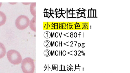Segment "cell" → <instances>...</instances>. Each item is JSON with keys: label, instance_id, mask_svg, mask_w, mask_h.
<instances>
[{"label": "cell", "instance_id": "obj_10", "mask_svg": "<svg viewBox=\"0 0 130 73\" xmlns=\"http://www.w3.org/2000/svg\"><path fill=\"white\" fill-rule=\"evenodd\" d=\"M95 14H96L95 15H96V10Z\"/></svg>", "mask_w": 130, "mask_h": 73}, {"label": "cell", "instance_id": "obj_12", "mask_svg": "<svg viewBox=\"0 0 130 73\" xmlns=\"http://www.w3.org/2000/svg\"><path fill=\"white\" fill-rule=\"evenodd\" d=\"M82 8V9H83V10H86V11L87 10H86L84 9L83 8Z\"/></svg>", "mask_w": 130, "mask_h": 73}, {"label": "cell", "instance_id": "obj_15", "mask_svg": "<svg viewBox=\"0 0 130 73\" xmlns=\"http://www.w3.org/2000/svg\"><path fill=\"white\" fill-rule=\"evenodd\" d=\"M80 12V11L79 12H77V13H79V12Z\"/></svg>", "mask_w": 130, "mask_h": 73}, {"label": "cell", "instance_id": "obj_5", "mask_svg": "<svg viewBox=\"0 0 130 73\" xmlns=\"http://www.w3.org/2000/svg\"><path fill=\"white\" fill-rule=\"evenodd\" d=\"M6 21V17L5 14L0 11V26L4 25Z\"/></svg>", "mask_w": 130, "mask_h": 73}, {"label": "cell", "instance_id": "obj_16", "mask_svg": "<svg viewBox=\"0 0 130 73\" xmlns=\"http://www.w3.org/2000/svg\"><path fill=\"white\" fill-rule=\"evenodd\" d=\"M83 51H82V53H83Z\"/></svg>", "mask_w": 130, "mask_h": 73}, {"label": "cell", "instance_id": "obj_2", "mask_svg": "<svg viewBox=\"0 0 130 73\" xmlns=\"http://www.w3.org/2000/svg\"><path fill=\"white\" fill-rule=\"evenodd\" d=\"M22 68L24 73H33L35 65L32 59L28 58L23 60L22 62Z\"/></svg>", "mask_w": 130, "mask_h": 73}, {"label": "cell", "instance_id": "obj_3", "mask_svg": "<svg viewBox=\"0 0 130 73\" xmlns=\"http://www.w3.org/2000/svg\"><path fill=\"white\" fill-rule=\"evenodd\" d=\"M29 20L27 16L21 15L19 16L16 21L15 24L17 28L20 30H23L29 26Z\"/></svg>", "mask_w": 130, "mask_h": 73}, {"label": "cell", "instance_id": "obj_8", "mask_svg": "<svg viewBox=\"0 0 130 73\" xmlns=\"http://www.w3.org/2000/svg\"><path fill=\"white\" fill-rule=\"evenodd\" d=\"M88 17H89V11H88Z\"/></svg>", "mask_w": 130, "mask_h": 73}, {"label": "cell", "instance_id": "obj_18", "mask_svg": "<svg viewBox=\"0 0 130 73\" xmlns=\"http://www.w3.org/2000/svg\"></svg>", "mask_w": 130, "mask_h": 73}, {"label": "cell", "instance_id": "obj_14", "mask_svg": "<svg viewBox=\"0 0 130 73\" xmlns=\"http://www.w3.org/2000/svg\"><path fill=\"white\" fill-rule=\"evenodd\" d=\"M80 9V8L78 10H77V11L78 10H79Z\"/></svg>", "mask_w": 130, "mask_h": 73}, {"label": "cell", "instance_id": "obj_6", "mask_svg": "<svg viewBox=\"0 0 130 73\" xmlns=\"http://www.w3.org/2000/svg\"><path fill=\"white\" fill-rule=\"evenodd\" d=\"M2 4V3H0V8H1V7Z\"/></svg>", "mask_w": 130, "mask_h": 73}, {"label": "cell", "instance_id": "obj_4", "mask_svg": "<svg viewBox=\"0 0 130 73\" xmlns=\"http://www.w3.org/2000/svg\"><path fill=\"white\" fill-rule=\"evenodd\" d=\"M6 54V50L5 46L0 42V59L4 58Z\"/></svg>", "mask_w": 130, "mask_h": 73}, {"label": "cell", "instance_id": "obj_17", "mask_svg": "<svg viewBox=\"0 0 130 73\" xmlns=\"http://www.w3.org/2000/svg\"><path fill=\"white\" fill-rule=\"evenodd\" d=\"M83 68V69H84V68Z\"/></svg>", "mask_w": 130, "mask_h": 73}, {"label": "cell", "instance_id": "obj_1", "mask_svg": "<svg viewBox=\"0 0 130 73\" xmlns=\"http://www.w3.org/2000/svg\"><path fill=\"white\" fill-rule=\"evenodd\" d=\"M7 55L9 61L13 64H18L22 62V58L21 54L16 50H9L8 52Z\"/></svg>", "mask_w": 130, "mask_h": 73}, {"label": "cell", "instance_id": "obj_11", "mask_svg": "<svg viewBox=\"0 0 130 73\" xmlns=\"http://www.w3.org/2000/svg\"><path fill=\"white\" fill-rule=\"evenodd\" d=\"M81 16V17H83L84 18H86V17H83V16Z\"/></svg>", "mask_w": 130, "mask_h": 73}, {"label": "cell", "instance_id": "obj_7", "mask_svg": "<svg viewBox=\"0 0 130 73\" xmlns=\"http://www.w3.org/2000/svg\"><path fill=\"white\" fill-rule=\"evenodd\" d=\"M84 14V16H85V14Z\"/></svg>", "mask_w": 130, "mask_h": 73}, {"label": "cell", "instance_id": "obj_13", "mask_svg": "<svg viewBox=\"0 0 130 73\" xmlns=\"http://www.w3.org/2000/svg\"><path fill=\"white\" fill-rule=\"evenodd\" d=\"M83 34H84V33H83V38L84 37V35H83Z\"/></svg>", "mask_w": 130, "mask_h": 73}, {"label": "cell", "instance_id": "obj_9", "mask_svg": "<svg viewBox=\"0 0 130 73\" xmlns=\"http://www.w3.org/2000/svg\"><path fill=\"white\" fill-rule=\"evenodd\" d=\"M85 12V11L84 10V12H81V13H84Z\"/></svg>", "mask_w": 130, "mask_h": 73}]
</instances>
